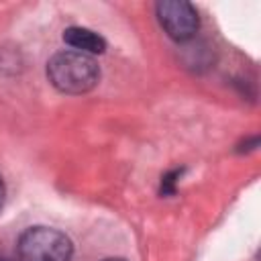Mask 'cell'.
<instances>
[{"label":"cell","mask_w":261,"mask_h":261,"mask_svg":"<svg viewBox=\"0 0 261 261\" xmlns=\"http://www.w3.org/2000/svg\"><path fill=\"white\" fill-rule=\"evenodd\" d=\"M0 261H10V259H4V257H0Z\"/></svg>","instance_id":"obj_7"},{"label":"cell","mask_w":261,"mask_h":261,"mask_svg":"<svg viewBox=\"0 0 261 261\" xmlns=\"http://www.w3.org/2000/svg\"><path fill=\"white\" fill-rule=\"evenodd\" d=\"M49 82L65 94L90 92L100 80V67L92 55L80 51H59L47 63Z\"/></svg>","instance_id":"obj_1"},{"label":"cell","mask_w":261,"mask_h":261,"mask_svg":"<svg viewBox=\"0 0 261 261\" xmlns=\"http://www.w3.org/2000/svg\"><path fill=\"white\" fill-rule=\"evenodd\" d=\"M4 196H6V190H4V181H2V177H0V208H2V204H4Z\"/></svg>","instance_id":"obj_5"},{"label":"cell","mask_w":261,"mask_h":261,"mask_svg":"<svg viewBox=\"0 0 261 261\" xmlns=\"http://www.w3.org/2000/svg\"><path fill=\"white\" fill-rule=\"evenodd\" d=\"M104 261H124V259H118V257H112V259H104Z\"/></svg>","instance_id":"obj_6"},{"label":"cell","mask_w":261,"mask_h":261,"mask_svg":"<svg viewBox=\"0 0 261 261\" xmlns=\"http://www.w3.org/2000/svg\"><path fill=\"white\" fill-rule=\"evenodd\" d=\"M63 41L73 47V51H80V53H86V55H96V53H104L106 49V41L90 31V29H84V27H69L63 31Z\"/></svg>","instance_id":"obj_4"},{"label":"cell","mask_w":261,"mask_h":261,"mask_svg":"<svg viewBox=\"0 0 261 261\" xmlns=\"http://www.w3.org/2000/svg\"><path fill=\"white\" fill-rule=\"evenodd\" d=\"M155 10L163 31L173 41L192 39L200 27L196 8L186 0H163V2H157Z\"/></svg>","instance_id":"obj_3"},{"label":"cell","mask_w":261,"mask_h":261,"mask_svg":"<svg viewBox=\"0 0 261 261\" xmlns=\"http://www.w3.org/2000/svg\"><path fill=\"white\" fill-rule=\"evenodd\" d=\"M16 253L20 261H69L73 245L69 237L57 228L31 226L20 234Z\"/></svg>","instance_id":"obj_2"}]
</instances>
